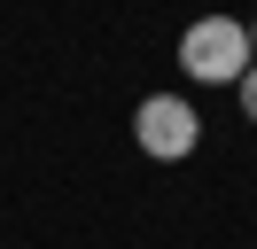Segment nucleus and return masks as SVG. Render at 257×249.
Listing matches in <instances>:
<instances>
[{
  "instance_id": "f257e3e1",
  "label": "nucleus",
  "mask_w": 257,
  "mask_h": 249,
  "mask_svg": "<svg viewBox=\"0 0 257 249\" xmlns=\"http://www.w3.org/2000/svg\"><path fill=\"white\" fill-rule=\"evenodd\" d=\"M179 62H187L195 86H234L241 70H249V24L241 16H195L187 39H179Z\"/></svg>"
},
{
  "instance_id": "f03ea898",
  "label": "nucleus",
  "mask_w": 257,
  "mask_h": 249,
  "mask_svg": "<svg viewBox=\"0 0 257 249\" xmlns=\"http://www.w3.org/2000/svg\"><path fill=\"white\" fill-rule=\"evenodd\" d=\"M133 140H141V156H156V164H179V156H195V140H203V117H195V101H179V93H148V101L133 109Z\"/></svg>"
},
{
  "instance_id": "7ed1b4c3",
  "label": "nucleus",
  "mask_w": 257,
  "mask_h": 249,
  "mask_svg": "<svg viewBox=\"0 0 257 249\" xmlns=\"http://www.w3.org/2000/svg\"><path fill=\"white\" fill-rule=\"evenodd\" d=\"M234 93H241V117H249V125H257V62H249V70H241V78H234Z\"/></svg>"
},
{
  "instance_id": "20e7f679",
  "label": "nucleus",
  "mask_w": 257,
  "mask_h": 249,
  "mask_svg": "<svg viewBox=\"0 0 257 249\" xmlns=\"http://www.w3.org/2000/svg\"><path fill=\"white\" fill-rule=\"evenodd\" d=\"M249 55H257V24H249Z\"/></svg>"
}]
</instances>
